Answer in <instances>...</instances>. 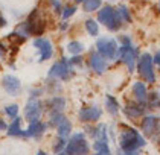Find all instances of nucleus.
Here are the masks:
<instances>
[{"mask_svg":"<svg viewBox=\"0 0 160 155\" xmlns=\"http://www.w3.org/2000/svg\"><path fill=\"white\" fill-rule=\"evenodd\" d=\"M119 144H121V149H122L123 154H130V152H139V149L143 148L147 143H145V138L134 128L121 125Z\"/></svg>","mask_w":160,"mask_h":155,"instance_id":"f257e3e1","label":"nucleus"},{"mask_svg":"<svg viewBox=\"0 0 160 155\" xmlns=\"http://www.w3.org/2000/svg\"><path fill=\"white\" fill-rule=\"evenodd\" d=\"M88 151H90V146L87 143L84 132H75L66 144L64 152L67 155H88Z\"/></svg>","mask_w":160,"mask_h":155,"instance_id":"f03ea898","label":"nucleus"},{"mask_svg":"<svg viewBox=\"0 0 160 155\" xmlns=\"http://www.w3.org/2000/svg\"><path fill=\"white\" fill-rule=\"evenodd\" d=\"M98 18H99V22L102 24H105L110 31H118L119 26H121V22H122L121 17H119V14H118V11L114 8H111V6L102 8L98 14Z\"/></svg>","mask_w":160,"mask_h":155,"instance_id":"7ed1b4c3","label":"nucleus"},{"mask_svg":"<svg viewBox=\"0 0 160 155\" xmlns=\"http://www.w3.org/2000/svg\"><path fill=\"white\" fill-rule=\"evenodd\" d=\"M137 69H139V73L142 75V78H143L147 82H149V84L156 82V75H154V70H152V58H151L149 53L140 55Z\"/></svg>","mask_w":160,"mask_h":155,"instance_id":"20e7f679","label":"nucleus"},{"mask_svg":"<svg viewBox=\"0 0 160 155\" xmlns=\"http://www.w3.org/2000/svg\"><path fill=\"white\" fill-rule=\"evenodd\" d=\"M96 46H98V52L101 56L108 58V60H113V58L116 56L118 44H116V41H114L113 38H107V36H105V38H99Z\"/></svg>","mask_w":160,"mask_h":155,"instance_id":"39448f33","label":"nucleus"},{"mask_svg":"<svg viewBox=\"0 0 160 155\" xmlns=\"http://www.w3.org/2000/svg\"><path fill=\"white\" fill-rule=\"evenodd\" d=\"M41 113H43L41 102L37 100V99H29L25 107V119L28 120L29 123H31V122H35V120H40Z\"/></svg>","mask_w":160,"mask_h":155,"instance_id":"423d86ee","label":"nucleus"},{"mask_svg":"<svg viewBox=\"0 0 160 155\" xmlns=\"http://www.w3.org/2000/svg\"><path fill=\"white\" fill-rule=\"evenodd\" d=\"M28 26H29V31H31V34H35V35H41L43 32H44V27H46V22H44V18L40 15V12L38 11H34L31 14V17H29V20L26 22Z\"/></svg>","mask_w":160,"mask_h":155,"instance_id":"0eeeda50","label":"nucleus"},{"mask_svg":"<svg viewBox=\"0 0 160 155\" xmlns=\"http://www.w3.org/2000/svg\"><path fill=\"white\" fill-rule=\"evenodd\" d=\"M136 55H137V52H136V49H133L131 46H122V47L119 49V52H118V56L127 64V67H128L130 72L134 70Z\"/></svg>","mask_w":160,"mask_h":155,"instance_id":"6e6552de","label":"nucleus"},{"mask_svg":"<svg viewBox=\"0 0 160 155\" xmlns=\"http://www.w3.org/2000/svg\"><path fill=\"white\" fill-rule=\"evenodd\" d=\"M69 73H70V65H69L67 60L62 58L61 61H58L57 64L52 65V69L49 70V76L50 78H58V79H67Z\"/></svg>","mask_w":160,"mask_h":155,"instance_id":"1a4fd4ad","label":"nucleus"},{"mask_svg":"<svg viewBox=\"0 0 160 155\" xmlns=\"http://www.w3.org/2000/svg\"><path fill=\"white\" fill-rule=\"evenodd\" d=\"M3 88L6 90V93H9L11 96H18L22 91V82L18 78H15L12 75H6L3 76Z\"/></svg>","mask_w":160,"mask_h":155,"instance_id":"9d476101","label":"nucleus"},{"mask_svg":"<svg viewBox=\"0 0 160 155\" xmlns=\"http://www.w3.org/2000/svg\"><path fill=\"white\" fill-rule=\"evenodd\" d=\"M102 116V109L99 107H86L81 108L78 113V117L81 122H98Z\"/></svg>","mask_w":160,"mask_h":155,"instance_id":"9b49d317","label":"nucleus"},{"mask_svg":"<svg viewBox=\"0 0 160 155\" xmlns=\"http://www.w3.org/2000/svg\"><path fill=\"white\" fill-rule=\"evenodd\" d=\"M160 119L157 116H145L142 120V131L147 137H152L156 132L159 131Z\"/></svg>","mask_w":160,"mask_h":155,"instance_id":"f8f14e48","label":"nucleus"},{"mask_svg":"<svg viewBox=\"0 0 160 155\" xmlns=\"http://www.w3.org/2000/svg\"><path fill=\"white\" fill-rule=\"evenodd\" d=\"M34 46L41 52L40 61H46L52 56V52H53V50H52V44H50L49 40H46V38H37V40L34 41Z\"/></svg>","mask_w":160,"mask_h":155,"instance_id":"ddd939ff","label":"nucleus"},{"mask_svg":"<svg viewBox=\"0 0 160 155\" xmlns=\"http://www.w3.org/2000/svg\"><path fill=\"white\" fill-rule=\"evenodd\" d=\"M48 129V125L46 123H43L41 120H35V122H31L29 123V126H28V129H26V137H41L44 131Z\"/></svg>","mask_w":160,"mask_h":155,"instance_id":"4468645a","label":"nucleus"},{"mask_svg":"<svg viewBox=\"0 0 160 155\" xmlns=\"http://www.w3.org/2000/svg\"><path fill=\"white\" fill-rule=\"evenodd\" d=\"M90 65H92V69H93L95 72L101 75V73H104V70H105L107 62H105V58H104V56H101L99 53L93 52L92 56H90Z\"/></svg>","mask_w":160,"mask_h":155,"instance_id":"2eb2a0df","label":"nucleus"},{"mask_svg":"<svg viewBox=\"0 0 160 155\" xmlns=\"http://www.w3.org/2000/svg\"><path fill=\"white\" fill-rule=\"evenodd\" d=\"M50 114H57V113H62V109L66 107V99L62 96H55L48 102Z\"/></svg>","mask_w":160,"mask_h":155,"instance_id":"dca6fc26","label":"nucleus"},{"mask_svg":"<svg viewBox=\"0 0 160 155\" xmlns=\"http://www.w3.org/2000/svg\"><path fill=\"white\" fill-rule=\"evenodd\" d=\"M133 93H134V97L137 99V102L142 105L147 102V97H148V91H147V87L143 82H136L133 85Z\"/></svg>","mask_w":160,"mask_h":155,"instance_id":"f3484780","label":"nucleus"},{"mask_svg":"<svg viewBox=\"0 0 160 155\" xmlns=\"http://www.w3.org/2000/svg\"><path fill=\"white\" fill-rule=\"evenodd\" d=\"M123 111H125L127 117L134 119V117H139V116H142V114H143L145 108L142 107L140 104H131V102H128V104H127V107L123 108Z\"/></svg>","mask_w":160,"mask_h":155,"instance_id":"a211bd4d","label":"nucleus"},{"mask_svg":"<svg viewBox=\"0 0 160 155\" xmlns=\"http://www.w3.org/2000/svg\"><path fill=\"white\" fill-rule=\"evenodd\" d=\"M20 123H22V119L17 116L12 120V123L8 126V135H12V137H26V132L20 128Z\"/></svg>","mask_w":160,"mask_h":155,"instance_id":"6ab92c4d","label":"nucleus"},{"mask_svg":"<svg viewBox=\"0 0 160 155\" xmlns=\"http://www.w3.org/2000/svg\"><path fill=\"white\" fill-rule=\"evenodd\" d=\"M105 105H107L108 114H111V116H116V114L119 113V102H118L113 96L107 94V97H105Z\"/></svg>","mask_w":160,"mask_h":155,"instance_id":"aec40b11","label":"nucleus"},{"mask_svg":"<svg viewBox=\"0 0 160 155\" xmlns=\"http://www.w3.org/2000/svg\"><path fill=\"white\" fill-rule=\"evenodd\" d=\"M57 132H58V137H60V138L69 137V135L72 134V125H70V122H69V120H64L61 125L57 128Z\"/></svg>","mask_w":160,"mask_h":155,"instance_id":"412c9836","label":"nucleus"},{"mask_svg":"<svg viewBox=\"0 0 160 155\" xmlns=\"http://www.w3.org/2000/svg\"><path fill=\"white\" fill-rule=\"evenodd\" d=\"M93 149H95V152H102V154L110 152L108 142H105V140H95V143H93Z\"/></svg>","mask_w":160,"mask_h":155,"instance_id":"4be33fe9","label":"nucleus"},{"mask_svg":"<svg viewBox=\"0 0 160 155\" xmlns=\"http://www.w3.org/2000/svg\"><path fill=\"white\" fill-rule=\"evenodd\" d=\"M64 120H67V119L64 117V114H62V113L50 114V119H49V123H48V126H55V128H58V126L61 125Z\"/></svg>","mask_w":160,"mask_h":155,"instance_id":"5701e85b","label":"nucleus"},{"mask_svg":"<svg viewBox=\"0 0 160 155\" xmlns=\"http://www.w3.org/2000/svg\"><path fill=\"white\" fill-rule=\"evenodd\" d=\"M99 6H101V0H84V2H82V8H84V11H87V12L96 11Z\"/></svg>","mask_w":160,"mask_h":155,"instance_id":"b1692460","label":"nucleus"},{"mask_svg":"<svg viewBox=\"0 0 160 155\" xmlns=\"http://www.w3.org/2000/svg\"><path fill=\"white\" fill-rule=\"evenodd\" d=\"M86 29H87V32H88L90 35H93V36H96L98 35V32H99L98 23H96L95 20H87L86 22Z\"/></svg>","mask_w":160,"mask_h":155,"instance_id":"393cba45","label":"nucleus"},{"mask_svg":"<svg viewBox=\"0 0 160 155\" xmlns=\"http://www.w3.org/2000/svg\"><path fill=\"white\" fill-rule=\"evenodd\" d=\"M147 102H148V105L151 108H156V107H159L160 105V94L159 93H151V94H148L147 97Z\"/></svg>","mask_w":160,"mask_h":155,"instance_id":"a878e982","label":"nucleus"},{"mask_svg":"<svg viewBox=\"0 0 160 155\" xmlns=\"http://www.w3.org/2000/svg\"><path fill=\"white\" fill-rule=\"evenodd\" d=\"M67 50H69L70 53H73V55H78V53H81V52L84 50V46H82L81 43H78V41H72V43H69Z\"/></svg>","mask_w":160,"mask_h":155,"instance_id":"bb28decb","label":"nucleus"},{"mask_svg":"<svg viewBox=\"0 0 160 155\" xmlns=\"http://www.w3.org/2000/svg\"><path fill=\"white\" fill-rule=\"evenodd\" d=\"M5 113H6V114H8L9 117L15 119V117L18 116V105H15V104L6 105V107H5Z\"/></svg>","mask_w":160,"mask_h":155,"instance_id":"cd10ccee","label":"nucleus"},{"mask_svg":"<svg viewBox=\"0 0 160 155\" xmlns=\"http://www.w3.org/2000/svg\"><path fill=\"white\" fill-rule=\"evenodd\" d=\"M118 14L121 17V20H125V22H131V17H130V12L125 6H119L118 8Z\"/></svg>","mask_w":160,"mask_h":155,"instance_id":"c85d7f7f","label":"nucleus"},{"mask_svg":"<svg viewBox=\"0 0 160 155\" xmlns=\"http://www.w3.org/2000/svg\"><path fill=\"white\" fill-rule=\"evenodd\" d=\"M66 148V142H64V138H60L58 137V140H57V143L53 144V152L55 154H60L62 152V149Z\"/></svg>","mask_w":160,"mask_h":155,"instance_id":"c756f323","label":"nucleus"},{"mask_svg":"<svg viewBox=\"0 0 160 155\" xmlns=\"http://www.w3.org/2000/svg\"><path fill=\"white\" fill-rule=\"evenodd\" d=\"M66 11L62 12V18H69L70 15H73L75 11H76V8L75 6H67V8H64Z\"/></svg>","mask_w":160,"mask_h":155,"instance_id":"7c9ffc66","label":"nucleus"},{"mask_svg":"<svg viewBox=\"0 0 160 155\" xmlns=\"http://www.w3.org/2000/svg\"><path fill=\"white\" fill-rule=\"evenodd\" d=\"M50 2H52V5L55 6V9H57V11H58V12L61 11V3H60L58 0H50Z\"/></svg>","mask_w":160,"mask_h":155,"instance_id":"2f4dec72","label":"nucleus"},{"mask_svg":"<svg viewBox=\"0 0 160 155\" xmlns=\"http://www.w3.org/2000/svg\"><path fill=\"white\" fill-rule=\"evenodd\" d=\"M5 129H8V125H6L3 120L0 119V131H5Z\"/></svg>","mask_w":160,"mask_h":155,"instance_id":"473e14b6","label":"nucleus"},{"mask_svg":"<svg viewBox=\"0 0 160 155\" xmlns=\"http://www.w3.org/2000/svg\"><path fill=\"white\" fill-rule=\"evenodd\" d=\"M154 61H156V64H157V65L160 67V50L157 52V53H156V56H154Z\"/></svg>","mask_w":160,"mask_h":155,"instance_id":"72a5a7b5","label":"nucleus"},{"mask_svg":"<svg viewBox=\"0 0 160 155\" xmlns=\"http://www.w3.org/2000/svg\"><path fill=\"white\" fill-rule=\"evenodd\" d=\"M3 26H6V20L0 15V27H3Z\"/></svg>","mask_w":160,"mask_h":155,"instance_id":"f704fd0d","label":"nucleus"},{"mask_svg":"<svg viewBox=\"0 0 160 155\" xmlns=\"http://www.w3.org/2000/svg\"><path fill=\"white\" fill-rule=\"evenodd\" d=\"M93 155H111V152H107V154H102V152H95Z\"/></svg>","mask_w":160,"mask_h":155,"instance_id":"c9c22d12","label":"nucleus"},{"mask_svg":"<svg viewBox=\"0 0 160 155\" xmlns=\"http://www.w3.org/2000/svg\"><path fill=\"white\" fill-rule=\"evenodd\" d=\"M37 155H48V154H46L44 151H38V152H37Z\"/></svg>","mask_w":160,"mask_h":155,"instance_id":"e433bc0d","label":"nucleus"},{"mask_svg":"<svg viewBox=\"0 0 160 155\" xmlns=\"http://www.w3.org/2000/svg\"><path fill=\"white\" fill-rule=\"evenodd\" d=\"M57 155H67V154H66V152L62 151V152H60V154H57Z\"/></svg>","mask_w":160,"mask_h":155,"instance_id":"4c0bfd02","label":"nucleus"},{"mask_svg":"<svg viewBox=\"0 0 160 155\" xmlns=\"http://www.w3.org/2000/svg\"><path fill=\"white\" fill-rule=\"evenodd\" d=\"M76 2H84V0H76Z\"/></svg>","mask_w":160,"mask_h":155,"instance_id":"58836bf2","label":"nucleus"}]
</instances>
